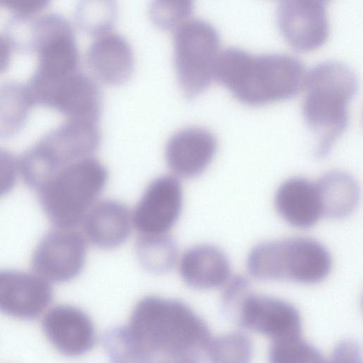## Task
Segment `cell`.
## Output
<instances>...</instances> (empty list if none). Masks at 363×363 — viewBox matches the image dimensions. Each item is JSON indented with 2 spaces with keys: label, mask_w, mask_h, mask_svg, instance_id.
<instances>
[{
  "label": "cell",
  "mask_w": 363,
  "mask_h": 363,
  "mask_svg": "<svg viewBox=\"0 0 363 363\" xmlns=\"http://www.w3.org/2000/svg\"><path fill=\"white\" fill-rule=\"evenodd\" d=\"M211 337L186 303L147 296L135 305L127 325L110 330L103 342L117 362H194L206 355Z\"/></svg>",
  "instance_id": "cell-1"
},
{
  "label": "cell",
  "mask_w": 363,
  "mask_h": 363,
  "mask_svg": "<svg viewBox=\"0 0 363 363\" xmlns=\"http://www.w3.org/2000/svg\"><path fill=\"white\" fill-rule=\"evenodd\" d=\"M306 72L296 58L256 55L237 48L221 50L215 79L240 101L262 105L290 98L303 87Z\"/></svg>",
  "instance_id": "cell-2"
},
{
  "label": "cell",
  "mask_w": 363,
  "mask_h": 363,
  "mask_svg": "<svg viewBox=\"0 0 363 363\" xmlns=\"http://www.w3.org/2000/svg\"><path fill=\"white\" fill-rule=\"evenodd\" d=\"M303 111L317 136V155H325L344 132L348 106L357 89L352 69L341 62L328 61L306 72Z\"/></svg>",
  "instance_id": "cell-3"
},
{
  "label": "cell",
  "mask_w": 363,
  "mask_h": 363,
  "mask_svg": "<svg viewBox=\"0 0 363 363\" xmlns=\"http://www.w3.org/2000/svg\"><path fill=\"white\" fill-rule=\"evenodd\" d=\"M107 180L104 164L88 157L55 169L33 190L55 227H77L97 202Z\"/></svg>",
  "instance_id": "cell-4"
},
{
  "label": "cell",
  "mask_w": 363,
  "mask_h": 363,
  "mask_svg": "<svg viewBox=\"0 0 363 363\" xmlns=\"http://www.w3.org/2000/svg\"><path fill=\"white\" fill-rule=\"evenodd\" d=\"M247 266L250 274L259 279L312 284L328 276L332 259L318 241L296 237L257 245L248 255Z\"/></svg>",
  "instance_id": "cell-5"
},
{
  "label": "cell",
  "mask_w": 363,
  "mask_h": 363,
  "mask_svg": "<svg viewBox=\"0 0 363 363\" xmlns=\"http://www.w3.org/2000/svg\"><path fill=\"white\" fill-rule=\"evenodd\" d=\"M97 123L68 118L28 149L18 162L26 184L33 189L55 169L91 157L101 143Z\"/></svg>",
  "instance_id": "cell-6"
},
{
  "label": "cell",
  "mask_w": 363,
  "mask_h": 363,
  "mask_svg": "<svg viewBox=\"0 0 363 363\" xmlns=\"http://www.w3.org/2000/svg\"><path fill=\"white\" fill-rule=\"evenodd\" d=\"M220 52L219 34L208 22L194 18L175 28L174 69L187 99L197 97L210 86Z\"/></svg>",
  "instance_id": "cell-7"
},
{
  "label": "cell",
  "mask_w": 363,
  "mask_h": 363,
  "mask_svg": "<svg viewBox=\"0 0 363 363\" xmlns=\"http://www.w3.org/2000/svg\"><path fill=\"white\" fill-rule=\"evenodd\" d=\"M27 46L37 56V66L28 85L53 83L78 71L79 54L73 28L63 16L48 13L30 22Z\"/></svg>",
  "instance_id": "cell-8"
},
{
  "label": "cell",
  "mask_w": 363,
  "mask_h": 363,
  "mask_svg": "<svg viewBox=\"0 0 363 363\" xmlns=\"http://www.w3.org/2000/svg\"><path fill=\"white\" fill-rule=\"evenodd\" d=\"M86 240L76 227H55L40 240L32 256L34 272L50 282L69 281L83 269Z\"/></svg>",
  "instance_id": "cell-9"
},
{
  "label": "cell",
  "mask_w": 363,
  "mask_h": 363,
  "mask_svg": "<svg viewBox=\"0 0 363 363\" xmlns=\"http://www.w3.org/2000/svg\"><path fill=\"white\" fill-rule=\"evenodd\" d=\"M26 88L33 105L56 110L68 118L98 122L101 116L102 100L98 85L78 71L51 84Z\"/></svg>",
  "instance_id": "cell-10"
},
{
  "label": "cell",
  "mask_w": 363,
  "mask_h": 363,
  "mask_svg": "<svg viewBox=\"0 0 363 363\" xmlns=\"http://www.w3.org/2000/svg\"><path fill=\"white\" fill-rule=\"evenodd\" d=\"M182 203V188L176 177L155 179L131 212L133 228L142 236L167 235L180 216Z\"/></svg>",
  "instance_id": "cell-11"
},
{
  "label": "cell",
  "mask_w": 363,
  "mask_h": 363,
  "mask_svg": "<svg viewBox=\"0 0 363 363\" xmlns=\"http://www.w3.org/2000/svg\"><path fill=\"white\" fill-rule=\"evenodd\" d=\"M330 0H281L277 23L294 49L310 52L323 46L329 35L327 5Z\"/></svg>",
  "instance_id": "cell-12"
},
{
  "label": "cell",
  "mask_w": 363,
  "mask_h": 363,
  "mask_svg": "<svg viewBox=\"0 0 363 363\" xmlns=\"http://www.w3.org/2000/svg\"><path fill=\"white\" fill-rule=\"evenodd\" d=\"M52 298L50 282L35 272L0 270V311L21 319L43 314Z\"/></svg>",
  "instance_id": "cell-13"
},
{
  "label": "cell",
  "mask_w": 363,
  "mask_h": 363,
  "mask_svg": "<svg viewBox=\"0 0 363 363\" xmlns=\"http://www.w3.org/2000/svg\"><path fill=\"white\" fill-rule=\"evenodd\" d=\"M43 333L60 353L69 357L82 355L94 347L96 330L91 318L82 309L61 304L48 309L42 321Z\"/></svg>",
  "instance_id": "cell-14"
},
{
  "label": "cell",
  "mask_w": 363,
  "mask_h": 363,
  "mask_svg": "<svg viewBox=\"0 0 363 363\" xmlns=\"http://www.w3.org/2000/svg\"><path fill=\"white\" fill-rule=\"evenodd\" d=\"M238 320L250 330L273 340L300 335L301 320L291 304L262 295H245L239 301Z\"/></svg>",
  "instance_id": "cell-15"
},
{
  "label": "cell",
  "mask_w": 363,
  "mask_h": 363,
  "mask_svg": "<svg viewBox=\"0 0 363 363\" xmlns=\"http://www.w3.org/2000/svg\"><path fill=\"white\" fill-rule=\"evenodd\" d=\"M217 140L207 129L189 127L176 132L165 147V160L177 176L193 178L203 172L212 162Z\"/></svg>",
  "instance_id": "cell-16"
},
{
  "label": "cell",
  "mask_w": 363,
  "mask_h": 363,
  "mask_svg": "<svg viewBox=\"0 0 363 363\" xmlns=\"http://www.w3.org/2000/svg\"><path fill=\"white\" fill-rule=\"evenodd\" d=\"M81 224L86 242L103 250L121 246L133 228L131 212L125 204L113 199L97 201Z\"/></svg>",
  "instance_id": "cell-17"
},
{
  "label": "cell",
  "mask_w": 363,
  "mask_h": 363,
  "mask_svg": "<svg viewBox=\"0 0 363 363\" xmlns=\"http://www.w3.org/2000/svg\"><path fill=\"white\" fill-rule=\"evenodd\" d=\"M95 38L86 54L90 69L106 84L117 86L125 83L134 68L130 45L123 36L111 30Z\"/></svg>",
  "instance_id": "cell-18"
},
{
  "label": "cell",
  "mask_w": 363,
  "mask_h": 363,
  "mask_svg": "<svg viewBox=\"0 0 363 363\" xmlns=\"http://www.w3.org/2000/svg\"><path fill=\"white\" fill-rule=\"evenodd\" d=\"M178 271L183 281L196 289H211L224 286L231 277L225 253L209 244L194 245L178 260Z\"/></svg>",
  "instance_id": "cell-19"
},
{
  "label": "cell",
  "mask_w": 363,
  "mask_h": 363,
  "mask_svg": "<svg viewBox=\"0 0 363 363\" xmlns=\"http://www.w3.org/2000/svg\"><path fill=\"white\" fill-rule=\"evenodd\" d=\"M274 203L279 215L297 228H309L323 216L316 182L303 178H291L282 183Z\"/></svg>",
  "instance_id": "cell-20"
},
{
  "label": "cell",
  "mask_w": 363,
  "mask_h": 363,
  "mask_svg": "<svg viewBox=\"0 0 363 363\" xmlns=\"http://www.w3.org/2000/svg\"><path fill=\"white\" fill-rule=\"evenodd\" d=\"M323 216L340 218L350 215L359 200V189L350 174L333 171L324 174L316 182Z\"/></svg>",
  "instance_id": "cell-21"
},
{
  "label": "cell",
  "mask_w": 363,
  "mask_h": 363,
  "mask_svg": "<svg viewBox=\"0 0 363 363\" xmlns=\"http://www.w3.org/2000/svg\"><path fill=\"white\" fill-rule=\"evenodd\" d=\"M33 106L26 84L7 82L0 85V138L16 135L23 127Z\"/></svg>",
  "instance_id": "cell-22"
},
{
  "label": "cell",
  "mask_w": 363,
  "mask_h": 363,
  "mask_svg": "<svg viewBox=\"0 0 363 363\" xmlns=\"http://www.w3.org/2000/svg\"><path fill=\"white\" fill-rule=\"evenodd\" d=\"M136 255L141 266L156 274L168 272L177 257L176 244L168 236L140 235L136 245Z\"/></svg>",
  "instance_id": "cell-23"
},
{
  "label": "cell",
  "mask_w": 363,
  "mask_h": 363,
  "mask_svg": "<svg viewBox=\"0 0 363 363\" xmlns=\"http://www.w3.org/2000/svg\"><path fill=\"white\" fill-rule=\"evenodd\" d=\"M117 13L116 0H79L75 18L84 33L96 37L111 30Z\"/></svg>",
  "instance_id": "cell-24"
},
{
  "label": "cell",
  "mask_w": 363,
  "mask_h": 363,
  "mask_svg": "<svg viewBox=\"0 0 363 363\" xmlns=\"http://www.w3.org/2000/svg\"><path fill=\"white\" fill-rule=\"evenodd\" d=\"M253 352L250 338L239 332H232L211 337L206 356L213 362L243 363L249 361Z\"/></svg>",
  "instance_id": "cell-25"
},
{
  "label": "cell",
  "mask_w": 363,
  "mask_h": 363,
  "mask_svg": "<svg viewBox=\"0 0 363 363\" xmlns=\"http://www.w3.org/2000/svg\"><path fill=\"white\" fill-rule=\"evenodd\" d=\"M269 357L273 363H320L323 361L320 352L300 335L273 340Z\"/></svg>",
  "instance_id": "cell-26"
},
{
  "label": "cell",
  "mask_w": 363,
  "mask_h": 363,
  "mask_svg": "<svg viewBox=\"0 0 363 363\" xmlns=\"http://www.w3.org/2000/svg\"><path fill=\"white\" fill-rule=\"evenodd\" d=\"M194 0H152L150 16L159 28L175 29L187 21L192 13Z\"/></svg>",
  "instance_id": "cell-27"
},
{
  "label": "cell",
  "mask_w": 363,
  "mask_h": 363,
  "mask_svg": "<svg viewBox=\"0 0 363 363\" xmlns=\"http://www.w3.org/2000/svg\"><path fill=\"white\" fill-rule=\"evenodd\" d=\"M18 162L11 152L0 147V198L14 187L17 178Z\"/></svg>",
  "instance_id": "cell-28"
},
{
  "label": "cell",
  "mask_w": 363,
  "mask_h": 363,
  "mask_svg": "<svg viewBox=\"0 0 363 363\" xmlns=\"http://www.w3.org/2000/svg\"><path fill=\"white\" fill-rule=\"evenodd\" d=\"M50 0H0V4L16 17L32 18L43 11Z\"/></svg>",
  "instance_id": "cell-29"
},
{
  "label": "cell",
  "mask_w": 363,
  "mask_h": 363,
  "mask_svg": "<svg viewBox=\"0 0 363 363\" xmlns=\"http://www.w3.org/2000/svg\"><path fill=\"white\" fill-rule=\"evenodd\" d=\"M330 357L335 362H356L360 357V349L354 341L342 340L334 347Z\"/></svg>",
  "instance_id": "cell-30"
},
{
  "label": "cell",
  "mask_w": 363,
  "mask_h": 363,
  "mask_svg": "<svg viewBox=\"0 0 363 363\" xmlns=\"http://www.w3.org/2000/svg\"><path fill=\"white\" fill-rule=\"evenodd\" d=\"M224 286V301L227 305H229L230 303L240 301L245 295L247 282L242 277H230Z\"/></svg>",
  "instance_id": "cell-31"
},
{
  "label": "cell",
  "mask_w": 363,
  "mask_h": 363,
  "mask_svg": "<svg viewBox=\"0 0 363 363\" xmlns=\"http://www.w3.org/2000/svg\"><path fill=\"white\" fill-rule=\"evenodd\" d=\"M13 47L9 37L0 35V74L4 72L9 66Z\"/></svg>",
  "instance_id": "cell-32"
}]
</instances>
